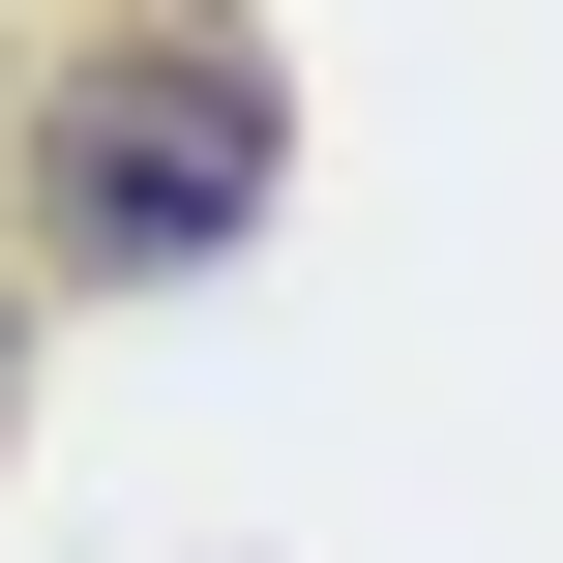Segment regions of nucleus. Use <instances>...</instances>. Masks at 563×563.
<instances>
[{
  "label": "nucleus",
  "instance_id": "1",
  "mask_svg": "<svg viewBox=\"0 0 563 563\" xmlns=\"http://www.w3.org/2000/svg\"><path fill=\"white\" fill-rule=\"evenodd\" d=\"M267 59L208 30V0H148V30H89L59 89H30V208H59V267H208L238 208H267Z\"/></svg>",
  "mask_w": 563,
  "mask_h": 563
}]
</instances>
